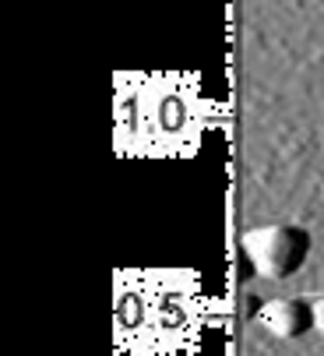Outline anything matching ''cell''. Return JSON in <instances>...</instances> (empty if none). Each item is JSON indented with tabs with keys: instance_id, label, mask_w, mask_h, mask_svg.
<instances>
[{
	"instance_id": "cell-1",
	"label": "cell",
	"mask_w": 324,
	"mask_h": 356,
	"mask_svg": "<svg viewBox=\"0 0 324 356\" xmlns=\"http://www.w3.org/2000/svg\"><path fill=\"white\" fill-rule=\"evenodd\" d=\"M310 233L293 222H268L243 233V254L261 279H293L310 258Z\"/></svg>"
},
{
	"instance_id": "cell-3",
	"label": "cell",
	"mask_w": 324,
	"mask_h": 356,
	"mask_svg": "<svg viewBox=\"0 0 324 356\" xmlns=\"http://www.w3.org/2000/svg\"><path fill=\"white\" fill-rule=\"evenodd\" d=\"M310 307H314V332L324 335V293L310 300Z\"/></svg>"
},
{
	"instance_id": "cell-2",
	"label": "cell",
	"mask_w": 324,
	"mask_h": 356,
	"mask_svg": "<svg viewBox=\"0 0 324 356\" xmlns=\"http://www.w3.org/2000/svg\"><path fill=\"white\" fill-rule=\"evenodd\" d=\"M257 318L268 328V335H275L279 342H296L307 332H314V307L303 296H286V300L264 303Z\"/></svg>"
}]
</instances>
